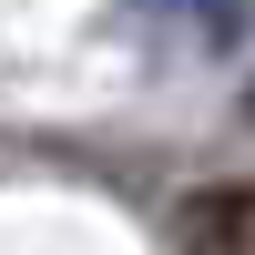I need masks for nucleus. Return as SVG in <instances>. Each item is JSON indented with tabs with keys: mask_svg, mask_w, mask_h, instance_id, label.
Returning <instances> with one entry per match:
<instances>
[{
	"mask_svg": "<svg viewBox=\"0 0 255 255\" xmlns=\"http://www.w3.org/2000/svg\"><path fill=\"white\" fill-rule=\"evenodd\" d=\"M184 235H194L204 255H255V184L194 194V204H184Z\"/></svg>",
	"mask_w": 255,
	"mask_h": 255,
	"instance_id": "f257e3e1",
	"label": "nucleus"
},
{
	"mask_svg": "<svg viewBox=\"0 0 255 255\" xmlns=\"http://www.w3.org/2000/svg\"><path fill=\"white\" fill-rule=\"evenodd\" d=\"M143 10L174 20V41H194V51H225L245 31V0H143Z\"/></svg>",
	"mask_w": 255,
	"mask_h": 255,
	"instance_id": "f03ea898",
	"label": "nucleus"
}]
</instances>
